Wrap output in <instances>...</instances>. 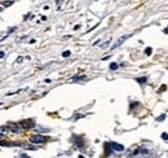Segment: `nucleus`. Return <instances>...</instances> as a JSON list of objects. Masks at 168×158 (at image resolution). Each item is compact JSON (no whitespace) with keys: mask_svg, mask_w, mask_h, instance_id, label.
I'll list each match as a JSON object with an SVG mask.
<instances>
[{"mask_svg":"<svg viewBox=\"0 0 168 158\" xmlns=\"http://www.w3.org/2000/svg\"><path fill=\"white\" fill-rule=\"evenodd\" d=\"M45 139L43 135H34V136L30 137V141L32 142V144H43V142H45Z\"/></svg>","mask_w":168,"mask_h":158,"instance_id":"obj_1","label":"nucleus"},{"mask_svg":"<svg viewBox=\"0 0 168 158\" xmlns=\"http://www.w3.org/2000/svg\"><path fill=\"white\" fill-rule=\"evenodd\" d=\"M8 128L12 131V132H14V133H21V131H22V127H21V124L20 123H9L8 124Z\"/></svg>","mask_w":168,"mask_h":158,"instance_id":"obj_2","label":"nucleus"},{"mask_svg":"<svg viewBox=\"0 0 168 158\" xmlns=\"http://www.w3.org/2000/svg\"><path fill=\"white\" fill-rule=\"evenodd\" d=\"M128 38H131V34H128V35H124V36L119 38V39H118V42H116V43L112 46V49H115V48H118L119 46H122V44H123V43L126 42V39H128Z\"/></svg>","mask_w":168,"mask_h":158,"instance_id":"obj_3","label":"nucleus"},{"mask_svg":"<svg viewBox=\"0 0 168 158\" xmlns=\"http://www.w3.org/2000/svg\"><path fill=\"white\" fill-rule=\"evenodd\" d=\"M20 124H21L22 128H31V127H35V123L31 121V119H27V121H22Z\"/></svg>","mask_w":168,"mask_h":158,"instance_id":"obj_4","label":"nucleus"},{"mask_svg":"<svg viewBox=\"0 0 168 158\" xmlns=\"http://www.w3.org/2000/svg\"><path fill=\"white\" fill-rule=\"evenodd\" d=\"M109 146L112 150H116V152H122V150H124V146L122 145V144H118V142H110Z\"/></svg>","mask_w":168,"mask_h":158,"instance_id":"obj_5","label":"nucleus"},{"mask_svg":"<svg viewBox=\"0 0 168 158\" xmlns=\"http://www.w3.org/2000/svg\"><path fill=\"white\" fill-rule=\"evenodd\" d=\"M74 140H75V145L78 146V148H83V146H84V142H83V140H82L80 137L74 136Z\"/></svg>","mask_w":168,"mask_h":158,"instance_id":"obj_6","label":"nucleus"},{"mask_svg":"<svg viewBox=\"0 0 168 158\" xmlns=\"http://www.w3.org/2000/svg\"><path fill=\"white\" fill-rule=\"evenodd\" d=\"M9 132V128L5 126H0V136H5L6 133Z\"/></svg>","mask_w":168,"mask_h":158,"instance_id":"obj_7","label":"nucleus"},{"mask_svg":"<svg viewBox=\"0 0 168 158\" xmlns=\"http://www.w3.org/2000/svg\"><path fill=\"white\" fill-rule=\"evenodd\" d=\"M84 79H86V77H84V75H75V77L71 78L72 82H74V80H84Z\"/></svg>","mask_w":168,"mask_h":158,"instance_id":"obj_8","label":"nucleus"},{"mask_svg":"<svg viewBox=\"0 0 168 158\" xmlns=\"http://www.w3.org/2000/svg\"><path fill=\"white\" fill-rule=\"evenodd\" d=\"M137 82H138L140 84H144V83H146V80H148V78L146 77H141V78H137L136 79Z\"/></svg>","mask_w":168,"mask_h":158,"instance_id":"obj_9","label":"nucleus"},{"mask_svg":"<svg viewBox=\"0 0 168 158\" xmlns=\"http://www.w3.org/2000/svg\"><path fill=\"white\" fill-rule=\"evenodd\" d=\"M64 4V0H57L56 5H57V11H61V5Z\"/></svg>","mask_w":168,"mask_h":158,"instance_id":"obj_10","label":"nucleus"},{"mask_svg":"<svg viewBox=\"0 0 168 158\" xmlns=\"http://www.w3.org/2000/svg\"><path fill=\"white\" fill-rule=\"evenodd\" d=\"M110 69H111V70H116V69H118V64H115V62L110 64Z\"/></svg>","mask_w":168,"mask_h":158,"instance_id":"obj_11","label":"nucleus"},{"mask_svg":"<svg viewBox=\"0 0 168 158\" xmlns=\"http://www.w3.org/2000/svg\"><path fill=\"white\" fill-rule=\"evenodd\" d=\"M145 53H146V55H148V56H150V55H151V53H152V49H151V48H150V47H148V48H146V49H145Z\"/></svg>","mask_w":168,"mask_h":158,"instance_id":"obj_12","label":"nucleus"},{"mask_svg":"<svg viewBox=\"0 0 168 158\" xmlns=\"http://www.w3.org/2000/svg\"><path fill=\"white\" fill-rule=\"evenodd\" d=\"M164 119H166V114H162V115H159V117L156 118V121L160 122V121H164Z\"/></svg>","mask_w":168,"mask_h":158,"instance_id":"obj_13","label":"nucleus"},{"mask_svg":"<svg viewBox=\"0 0 168 158\" xmlns=\"http://www.w3.org/2000/svg\"><path fill=\"white\" fill-rule=\"evenodd\" d=\"M70 55H71V52H70V51H65L64 53H62V57H68Z\"/></svg>","mask_w":168,"mask_h":158,"instance_id":"obj_14","label":"nucleus"},{"mask_svg":"<svg viewBox=\"0 0 168 158\" xmlns=\"http://www.w3.org/2000/svg\"><path fill=\"white\" fill-rule=\"evenodd\" d=\"M12 4V0H10V2H3V7H5V8H6V7H9Z\"/></svg>","mask_w":168,"mask_h":158,"instance_id":"obj_15","label":"nucleus"},{"mask_svg":"<svg viewBox=\"0 0 168 158\" xmlns=\"http://www.w3.org/2000/svg\"><path fill=\"white\" fill-rule=\"evenodd\" d=\"M162 139L168 141V133H166V132H164V133H162Z\"/></svg>","mask_w":168,"mask_h":158,"instance_id":"obj_16","label":"nucleus"},{"mask_svg":"<svg viewBox=\"0 0 168 158\" xmlns=\"http://www.w3.org/2000/svg\"><path fill=\"white\" fill-rule=\"evenodd\" d=\"M22 61H24V57H18L17 58V64H21Z\"/></svg>","mask_w":168,"mask_h":158,"instance_id":"obj_17","label":"nucleus"},{"mask_svg":"<svg viewBox=\"0 0 168 158\" xmlns=\"http://www.w3.org/2000/svg\"><path fill=\"white\" fill-rule=\"evenodd\" d=\"M162 91H166V86H162V87H160V89H159V92H162Z\"/></svg>","mask_w":168,"mask_h":158,"instance_id":"obj_18","label":"nucleus"},{"mask_svg":"<svg viewBox=\"0 0 168 158\" xmlns=\"http://www.w3.org/2000/svg\"><path fill=\"white\" fill-rule=\"evenodd\" d=\"M20 157H22V158H24V157H26V158H27L28 155H27V154H25V153H21V154H20Z\"/></svg>","mask_w":168,"mask_h":158,"instance_id":"obj_19","label":"nucleus"},{"mask_svg":"<svg viewBox=\"0 0 168 158\" xmlns=\"http://www.w3.org/2000/svg\"><path fill=\"white\" fill-rule=\"evenodd\" d=\"M163 31H164V34H168V26H167V27L163 30Z\"/></svg>","mask_w":168,"mask_h":158,"instance_id":"obj_20","label":"nucleus"},{"mask_svg":"<svg viewBox=\"0 0 168 158\" xmlns=\"http://www.w3.org/2000/svg\"><path fill=\"white\" fill-rule=\"evenodd\" d=\"M4 57V52H0V58H3Z\"/></svg>","mask_w":168,"mask_h":158,"instance_id":"obj_21","label":"nucleus"},{"mask_svg":"<svg viewBox=\"0 0 168 158\" xmlns=\"http://www.w3.org/2000/svg\"><path fill=\"white\" fill-rule=\"evenodd\" d=\"M2 11H3V9H2V7H0V12H2Z\"/></svg>","mask_w":168,"mask_h":158,"instance_id":"obj_22","label":"nucleus"}]
</instances>
